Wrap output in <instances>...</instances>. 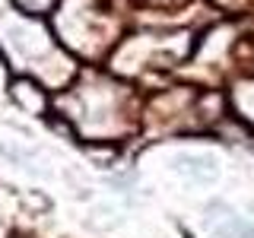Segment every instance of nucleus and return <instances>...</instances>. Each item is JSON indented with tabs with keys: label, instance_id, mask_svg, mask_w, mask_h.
I'll use <instances>...</instances> for the list:
<instances>
[{
	"label": "nucleus",
	"instance_id": "1",
	"mask_svg": "<svg viewBox=\"0 0 254 238\" xmlns=\"http://www.w3.org/2000/svg\"><path fill=\"white\" fill-rule=\"evenodd\" d=\"M181 165L190 175H200V178H210L213 175V159L210 156H181Z\"/></svg>",
	"mask_w": 254,
	"mask_h": 238
}]
</instances>
